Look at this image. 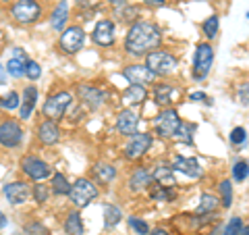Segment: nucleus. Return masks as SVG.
Segmentation results:
<instances>
[{"mask_svg": "<svg viewBox=\"0 0 249 235\" xmlns=\"http://www.w3.org/2000/svg\"><path fill=\"white\" fill-rule=\"evenodd\" d=\"M123 75L131 85H147L156 79V75L145 65H131V67L124 69Z\"/></svg>", "mask_w": 249, "mask_h": 235, "instance_id": "11", "label": "nucleus"}, {"mask_svg": "<svg viewBox=\"0 0 249 235\" xmlns=\"http://www.w3.org/2000/svg\"><path fill=\"white\" fill-rule=\"evenodd\" d=\"M85 42V34H83V29L81 27H67L65 31H62V36H60V48L69 52V54H73L77 52L83 46Z\"/></svg>", "mask_w": 249, "mask_h": 235, "instance_id": "7", "label": "nucleus"}, {"mask_svg": "<svg viewBox=\"0 0 249 235\" xmlns=\"http://www.w3.org/2000/svg\"><path fill=\"white\" fill-rule=\"evenodd\" d=\"M40 13H42V9L36 0H19V2H15V6H13V17L19 23H34L40 17Z\"/></svg>", "mask_w": 249, "mask_h": 235, "instance_id": "6", "label": "nucleus"}, {"mask_svg": "<svg viewBox=\"0 0 249 235\" xmlns=\"http://www.w3.org/2000/svg\"><path fill=\"white\" fill-rule=\"evenodd\" d=\"M4 81H6V69L0 65V85H4Z\"/></svg>", "mask_w": 249, "mask_h": 235, "instance_id": "47", "label": "nucleus"}, {"mask_svg": "<svg viewBox=\"0 0 249 235\" xmlns=\"http://www.w3.org/2000/svg\"><path fill=\"white\" fill-rule=\"evenodd\" d=\"M4 225H6V218H4V215H2V213H0V229H2Z\"/></svg>", "mask_w": 249, "mask_h": 235, "instance_id": "51", "label": "nucleus"}, {"mask_svg": "<svg viewBox=\"0 0 249 235\" xmlns=\"http://www.w3.org/2000/svg\"><path fill=\"white\" fill-rule=\"evenodd\" d=\"M13 59H19V60H27L25 52H23V48H15L13 50Z\"/></svg>", "mask_w": 249, "mask_h": 235, "instance_id": "45", "label": "nucleus"}, {"mask_svg": "<svg viewBox=\"0 0 249 235\" xmlns=\"http://www.w3.org/2000/svg\"><path fill=\"white\" fill-rule=\"evenodd\" d=\"M239 235H249V229H247V227H243V229H241V233Z\"/></svg>", "mask_w": 249, "mask_h": 235, "instance_id": "52", "label": "nucleus"}, {"mask_svg": "<svg viewBox=\"0 0 249 235\" xmlns=\"http://www.w3.org/2000/svg\"><path fill=\"white\" fill-rule=\"evenodd\" d=\"M34 198H36V202H46L48 200V187L46 185H36L34 187Z\"/></svg>", "mask_w": 249, "mask_h": 235, "instance_id": "40", "label": "nucleus"}, {"mask_svg": "<svg viewBox=\"0 0 249 235\" xmlns=\"http://www.w3.org/2000/svg\"><path fill=\"white\" fill-rule=\"evenodd\" d=\"M152 179H156V181H158V185L173 187V185H175V171H173V167H170V164L160 162L158 167L154 169Z\"/></svg>", "mask_w": 249, "mask_h": 235, "instance_id": "18", "label": "nucleus"}, {"mask_svg": "<svg viewBox=\"0 0 249 235\" xmlns=\"http://www.w3.org/2000/svg\"><path fill=\"white\" fill-rule=\"evenodd\" d=\"M23 139V131L19 127V123L15 121H4L0 125V146L4 148H15L19 146Z\"/></svg>", "mask_w": 249, "mask_h": 235, "instance_id": "10", "label": "nucleus"}, {"mask_svg": "<svg viewBox=\"0 0 249 235\" xmlns=\"http://www.w3.org/2000/svg\"><path fill=\"white\" fill-rule=\"evenodd\" d=\"M23 73H25L29 79H40V75H42V69L40 65H37L36 60H25V67H23Z\"/></svg>", "mask_w": 249, "mask_h": 235, "instance_id": "34", "label": "nucleus"}, {"mask_svg": "<svg viewBox=\"0 0 249 235\" xmlns=\"http://www.w3.org/2000/svg\"><path fill=\"white\" fill-rule=\"evenodd\" d=\"M23 67H25V60H19V59H11L9 65H6V75H13V77H21L23 75Z\"/></svg>", "mask_w": 249, "mask_h": 235, "instance_id": "32", "label": "nucleus"}, {"mask_svg": "<svg viewBox=\"0 0 249 235\" xmlns=\"http://www.w3.org/2000/svg\"><path fill=\"white\" fill-rule=\"evenodd\" d=\"M204 34L208 38H216V34H218V17L216 15H212V17L204 23Z\"/></svg>", "mask_w": 249, "mask_h": 235, "instance_id": "38", "label": "nucleus"}, {"mask_svg": "<svg viewBox=\"0 0 249 235\" xmlns=\"http://www.w3.org/2000/svg\"><path fill=\"white\" fill-rule=\"evenodd\" d=\"M116 15H119V17H121V21H129V17H135V15H137V11L135 9H131V6H127V11H116Z\"/></svg>", "mask_w": 249, "mask_h": 235, "instance_id": "42", "label": "nucleus"}, {"mask_svg": "<svg viewBox=\"0 0 249 235\" xmlns=\"http://www.w3.org/2000/svg\"><path fill=\"white\" fill-rule=\"evenodd\" d=\"M143 2H147V4H154V6H156V4L160 6V4H164V0H143Z\"/></svg>", "mask_w": 249, "mask_h": 235, "instance_id": "49", "label": "nucleus"}, {"mask_svg": "<svg viewBox=\"0 0 249 235\" xmlns=\"http://www.w3.org/2000/svg\"><path fill=\"white\" fill-rule=\"evenodd\" d=\"M79 96H81V100L89 108H98V106L104 104V100L108 98V94L102 92V90L91 88V85H81V88H79Z\"/></svg>", "mask_w": 249, "mask_h": 235, "instance_id": "17", "label": "nucleus"}, {"mask_svg": "<svg viewBox=\"0 0 249 235\" xmlns=\"http://www.w3.org/2000/svg\"><path fill=\"white\" fill-rule=\"evenodd\" d=\"M189 98H191V100H208V96H206L204 92H193Z\"/></svg>", "mask_w": 249, "mask_h": 235, "instance_id": "46", "label": "nucleus"}, {"mask_svg": "<svg viewBox=\"0 0 249 235\" xmlns=\"http://www.w3.org/2000/svg\"><path fill=\"white\" fill-rule=\"evenodd\" d=\"M218 187H220V196H222L224 208H229L232 204V185H231V181H222Z\"/></svg>", "mask_w": 249, "mask_h": 235, "instance_id": "36", "label": "nucleus"}, {"mask_svg": "<svg viewBox=\"0 0 249 235\" xmlns=\"http://www.w3.org/2000/svg\"><path fill=\"white\" fill-rule=\"evenodd\" d=\"M173 171H181L183 175L187 177H191V179H197L201 177V167H199V162L196 158H185V156H175V160H173Z\"/></svg>", "mask_w": 249, "mask_h": 235, "instance_id": "13", "label": "nucleus"}, {"mask_svg": "<svg viewBox=\"0 0 249 235\" xmlns=\"http://www.w3.org/2000/svg\"><path fill=\"white\" fill-rule=\"evenodd\" d=\"M152 183V173L147 169H135V173L129 179V187L133 192H142Z\"/></svg>", "mask_w": 249, "mask_h": 235, "instance_id": "22", "label": "nucleus"}, {"mask_svg": "<svg viewBox=\"0 0 249 235\" xmlns=\"http://www.w3.org/2000/svg\"><path fill=\"white\" fill-rule=\"evenodd\" d=\"M4 196L9 198L11 204H23V202H27L29 198V187L23 183V181H15V183H9V185H4Z\"/></svg>", "mask_w": 249, "mask_h": 235, "instance_id": "16", "label": "nucleus"}, {"mask_svg": "<svg viewBox=\"0 0 249 235\" xmlns=\"http://www.w3.org/2000/svg\"><path fill=\"white\" fill-rule=\"evenodd\" d=\"M173 198H175V190H173V187L158 185L156 190H152V200L154 202H170Z\"/></svg>", "mask_w": 249, "mask_h": 235, "instance_id": "29", "label": "nucleus"}, {"mask_svg": "<svg viewBox=\"0 0 249 235\" xmlns=\"http://www.w3.org/2000/svg\"><path fill=\"white\" fill-rule=\"evenodd\" d=\"M232 177H235V181H245L247 179V162L245 160H237L235 167H232Z\"/></svg>", "mask_w": 249, "mask_h": 235, "instance_id": "37", "label": "nucleus"}, {"mask_svg": "<svg viewBox=\"0 0 249 235\" xmlns=\"http://www.w3.org/2000/svg\"><path fill=\"white\" fill-rule=\"evenodd\" d=\"M121 218H123V213H121V208H119V206L108 204V206L104 208V225H106V227L119 225V223H121Z\"/></svg>", "mask_w": 249, "mask_h": 235, "instance_id": "27", "label": "nucleus"}, {"mask_svg": "<svg viewBox=\"0 0 249 235\" xmlns=\"http://www.w3.org/2000/svg\"><path fill=\"white\" fill-rule=\"evenodd\" d=\"M145 67L150 69L154 75H170L177 69V59L173 54L168 52H162V50H156V52H150L147 54V62Z\"/></svg>", "mask_w": 249, "mask_h": 235, "instance_id": "2", "label": "nucleus"}, {"mask_svg": "<svg viewBox=\"0 0 249 235\" xmlns=\"http://www.w3.org/2000/svg\"><path fill=\"white\" fill-rule=\"evenodd\" d=\"M129 225L133 227V229H135L139 235H145L147 231H150V229H147V225H145L143 221H139V218H135V216H131V218H129Z\"/></svg>", "mask_w": 249, "mask_h": 235, "instance_id": "41", "label": "nucleus"}, {"mask_svg": "<svg viewBox=\"0 0 249 235\" xmlns=\"http://www.w3.org/2000/svg\"><path fill=\"white\" fill-rule=\"evenodd\" d=\"M152 146V136L150 133H133V137H131V142L127 144V156L129 158H139V156H143L147 150H150Z\"/></svg>", "mask_w": 249, "mask_h": 235, "instance_id": "12", "label": "nucleus"}, {"mask_svg": "<svg viewBox=\"0 0 249 235\" xmlns=\"http://www.w3.org/2000/svg\"><path fill=\"white\" fill-rule=\"evenodd\" d=\"M65 231L67 235H83V223L79 213H71L65 221Z\"/></svg>", "mask_w": 249, "mask_h": 235, "instance_id": "25", "label": "nucleus"}, {"mask_svg": "<svg viewBox=\"0 0 249 235\" xmlns=\"http://www.w3.org/2000/svg\"><path fill=\"white\" fill-rule=\"evenodd\" d=\"M147 98V92L143 85H131V88L123 94V102L127 106H142Z\"/></svg>", "mask_w": 249, "mask_h": 235, "instance_id": "20", "label": "nucleus"}, {"mask_svg": "<svg viewBox=\"0 0 249 235\" xmlns=\"http://www.w3.org/2000/svg\"><path fill=\"white\" fill-rule=\"evenodd\" d=\"M27 233H37V235H46V229L42 225H29L27 227Z\"/></svg>", "mask_w": 249, "mask_h": 235, "instance_id": "43", "label": "nucleus"}, {"mask_svg": "<svg viewBox=\"0 0 249 235\" xmlns=\"http://www.w3.org/2000/svg\"><path fill=\"white\" fill-rule=\"evenodd\" d=\"M243 227H245L243 225V218H241V216H232L231 221H229V225L224 227V235H239Z\"/></svg>", "mask_w": 249, "mask_h": 235, "instance_id": "35", "label": "nucleus"}, {"mask_svg": "<svg viewBox=\"0 0 249 235\" xmlns=\"http://www.w3.org/2000/svg\"><path fill=\"white\" fill-rule=\"evenodd\" d=\"M93 42L100 46H112L114 44V25L112 21H98L96 29H93Z\"/></svg>", "mask_w": 249, "mask_h": 235, "instance_id": "14", "label": "nucleus"}, {"mask_svg": "<svg viewBox=\"0 0 249 235\" xmlns=\"http://www.w3.org/2000/svg\"><path fill=\"white\" fill-rule=\"evenodd\" d=\"M19 94L17 92H9L6 96L0 98V106L2 108H9V111H13V108H19Z\"/></svg>", "mask_w": 249, "mask_h": 235, "instance_id": "33", "label": "nucleus"}, {"mask_svg": "<svg viewBox=\"0 0 249 235\" xmlns=\"http://www.w3.org/2000/svg\"><path fill=\"white\" fill-rule=\"evenodd\" d=\"M193 131H196V127H193L191 123H178V127H177L173 137H181L183 142H189L191 144V133Z\"/></svg>", "mask_w": 249, "mask_h": 235, "instance_id": "31", "label": "nucleus"}, {"mask_svg": "<svg viewBox=\"0 0 249 235\" xmlns=\"http://www.w3.org/2000/svg\"><path fill=\"white\" fill-rule=\"evenodd\" d=\"M245 139H247V131L243 129V127H235L231 131V142L232 144H245Z\"/></svg>", "mask_w": 249, "mask_h": 235, "instance_id": "39", "label": "nucleus"}, {"mask_svg": "<svg viewBox=\"0 0 249 235\" xmlns=\"http://www.w3.org/2000/svg\"><path fill=\"white\" fill-rule=\"evenodd\" d=\"M239 100L243 106H247V85H243V90H239Z\"/></svg>", "mask_w": 249, "mask_h": 235, "instance_id": "44", "label": "nucleus"}, {"mask_svg": "<svg viewBox=\"0 0 249 235\" xmlns=\"http://www.w3.org/2000/svg\"><path fill=\"white\" fill-rule=\"evenodd\" d=\"M152 235H168L164 229H156V231H152Z\"/></svg>", "mask_w": 249, "mask_h": 235, "instance_id": "50", "label": "nucleus"}, {"mask_svg": "<svg viewBox=\"0 0 249 235\" xmlns=\"http://www.w3.org/2000/svg\"><path fill=\"white\" fill-rule=\"evenodd\" d=\"M173 85H168V83H162L156 88L154 92V100H156V104H160V106H168L170 102H173Z\"/></svg>", "mask_w": 249, "mask_h": 235, "instance_id": "24", "label": "nucleus"}, {"mask_svg": "<svg viewBox=\"0 0 249 235\" xmlns=\"http://www.w3.org/2000/svg\"><path fill=\"white\" fill-rule=\"evenodd\" d=\"M137 125H139V115L135 111H123L116 119V129H119L123 136H133L137 133Z\"/></svg>", "mask_w": 249, "mask_h": 235, "instance_id": "15", "label": "nucleus"}, {"mask_svg": "<svg viewBox=\"0 0 249 235\" xmlns=\"http://www.w3.org/2000/svg\"><path fill=\"white\" fill-rule=\"evenodd\" d=\"M110 2H112L114 6H119V9H121V6L127 4V0H110Z\"/></svg>", "mask_w": 249, "mask_h": 235, "instance_id": "48", "label": "nucleus"}, {"mask_svg": "<svg viewBox=\"0 0 249 235\" xmlns=\"http://www.w3.org/2000/svg\"><path fill=\"white\" fill-rule=\"evenodd\" d=\"M67 19H69V4H67V0H60L58 6L52 13V17H50L52 29H56V31L62 29L65 27V23H67Z\"/></svg>", "mask_w": 249, "mask_h": 235, "instance_id": "23", "label": "nucleus"}, {"mask_svg": "<svg viewBox=\"0 0 249 235\" xmlns=\"http://www.w3.org/2000/svg\"><path fill=\"white\" fill-rule=\"evenodd\" d=\"M71 100L73 96L69 92H58L54 94V96H50L48 100H46L44 104V115L48 117V121H54L56 123L62 115H65V111L69 106H71Z\"/></svg>", "mask_w": 249, "mask_h": 235, "instance_id": "5", "label": "nucleus"}, {"mask_svg": "<svg viewBox=\"0 0 249 235\" xmlns=\"http://www.w3.org/2000/svg\"><path fill=\"white\" fill-rule=\"evenodd\" d=\"M93 173H96V177H98L102 183L112 181V179L116 177V171H114V167H110V164H104V162L96 164V167H93Z\"/></svg>", "mask_w": 249, "mask_h": 235, "instance_id": "26", "label": "nucleus"}, {"mask_svg": "<svg viewBox=\"0 0 249 235\" xmlns=\"http://www.w3.org/2000/svg\"><path fill=\"white\" fill-rule=\"evenodd\" d=\"M37 136H40L42 139V144H56L58 142V137H60V131H58V125L54 123V121H44L40 125V129H37Z\"/></svg>", "mask_w": 249, "mask_h": 235, "instance_id": "19", "label": "nucleus"}, {"mask_svg": "<svg viewBox=\"0 0 249 235\" xmlns=\"http://www.w3.org/2000/svg\"><path fill=\"white\" fill-rule=\"evenodd\" d=\"M36 102H37V88L36 85H29V88H25V92H23V102L19 104L21 106V119H29Z\"/></svg>", "mask_w": 249, "mask_h": 235, "instance_id": "21", "label": "nucleus"}, {"mask_svg": "<svg viewBox=\"0 0 249 235\" xmlns=\"http://www.w3.org/2000/svg\"><path fill=\"white\" fill-rule=\"evenodd\" d=\"M52 192L58 194V196H67L69 192H71V185H69L67 177L62 175V173H56V175L52 177Z\"/></svg>", "mask_w": 249, "mask_h": 235, "instance_id": "28", "label": "nucleus"}, {"mask_svg": "<svg viewBox=\"0 0 249 235\" xmlns=\"http://www.w3.org/2000/svg\"><path fill=\"white\" fill-rule=\"evenodd\" d=\"M21 167L31 179H36V181H44V179H48L52 175V169L48 167V164H46L44 160H40V158H34V156L23 158Z\"/></svg>", "mask_w": 249, "mask_h": 235, "instance_id": "9", "label": "nucleus"}, {"mask_svg": "<svg viewBox=\"0 0 249 235\" xmlns=\"http://www.w3.org/2000/svg\"><path fill=\"white\" fill-rule=\"evenodd\" d=\"M178 123H181V119H178V115L175 111H164V113H160L158 117H156V129H158V133L162 137H173L175 136V131L178 127Z\"/></svg>", "mask_w": 249, "mask_h": 235, "instance_id": "8", "label": "nucleus"}, {"mask_svg": "<svg viewBox=\"0 0 249 235\" xmlns=\"http://www.w3.org/2000/svg\"><path fill=\"white\" fill-rule=\"evenodd\" d=\"M69 196H71V200H73L75 206L85 208L93 198H98V187L93 185L89 179L81 177V179H77V181L71 185V192H69Z\"/></svg>", "mask_w": 249, "mask_h": 235, "instance_id": "3", "label": "nucleus"}, {"mask_svg": "<svg viewBox=\"0 0 249 235\" xmlns=\"http://www.w3.org/2000/svg\"><path fill=\"white\" fill-rule=\"evenodd\" d=\"M160 40H162L160 29L154 23L137 21L129 29L127 40H124V48H127L129 54H133V57H142V54L158 48Z\"/></svg>", "mask_w": 249, "mask_h": 235, "instance_id": "1", "label": "nucleus"}, {"mask_svg": "<svg viewBox=\"0 0 249 235\" xmlns=\"http://www.w3.org/2000/svg\"><path fill=\"white\" fill-rule=\"evenodd\" d=\"M218 206V200L214 198V196H201V202H199V206H197V215H206V213H214Z\"/></svg>", "mask_w": 249, "mask_h": 235, "instance_id": "30", "label": "nucleus"}, {"mask_svg": "<svg viewBox=\"0 0 249 235\" xmlns=\"http://www.w3.org/2000/svg\"><path fill=\"white\" fill-rule=\"evenodd\" d=\"M212 60H214V50L210 44H199L196 50V59H193V77L197 81L206 79L210 69H212Z\"/></svg>", "mask_w": 249, "mask_h": 235, "instance_id": "4", "label": "nucleus"}]
</instances>
